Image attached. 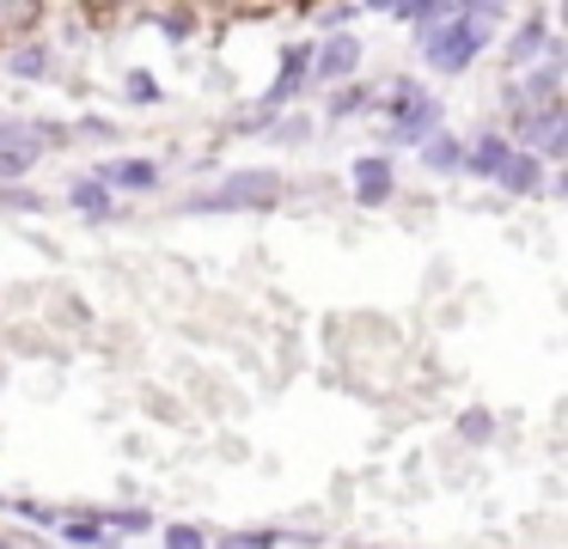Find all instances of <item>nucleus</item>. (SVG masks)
<instances>
[{
  "instance_id": "0eeeda50",
  "label": "nucleus",
  "mask_w": 568,
  "mask_h": 549,
  "mask_svg": "<svg viewBox=\"0 0 568 549\" xmlns=\"http://www.w3.org/2000/svg\"><path fill=\"white\" fill-rule=\"evenodd\" d=\"M507 153H514V146H507V134H483V141H477V146H470V153H465L470 177H495V171L507 165Z\"/></svg>"
},
{
  "instance_id": "a211bd4d",
  "label": "nucleus",
  "mask_w": 568,
  "mask_h": 549,
  "mask_svg": "<svg viewBox=\"0 0 568 549\" xmlns=\"http://www.w3.org/2000/svg\"><path fill=\"white\" fill-rule=\"evenodd\" d=\"M129 98H135V104H153V98H160V85H153L148 73H129Z\"/></svg>"
},
{
  "instance_id": "4468645a",
  "label": "nucleus",
  "mask_w": 568,
  "mask_h": 549,
  "mask_svg": "<svg viewBox=\"0 0 568 549\" xmlns=\"http://www.w3.org/2000/svg\"><path fill=\"white\" fill-rule=\"evenodd\" d=\"M74 207H87V214H111V190H104L99 177L74 183Z\"/></svg>"
},
{
  "instance_id": "4be33fe9",
  "label": "nucleus",
  "mask_w": 568,
  "mask_h": 549,
  "mask_svg": "<svg viewBox=\"0 0 568 549\" xmlns=\"http://www.w3.org/2000/svg\"><path fill=\"white\" fill-rule=\"evenodd\" d=\"M0 207H31V214H38V195H26V190H7V195H0Z\"/></svg>"
},
{
  "instance_id": "f3484780",
  "label": "nucleus",
  "mask_w": 568,
  "mask_h": 549,
  "mask_svg": "<svg viewBox=\"0 0 568 549\" xmlns=\"http://www.w3.org/2000/svg\"><path fill=\"white\" fill-rule=\"evenodd\" d=\"M165 549H209V543H202L196 525H172V531H165Z\"/></svg>"
},
{
  "instance_id": "6e6552de",
  "label": "nucleus",
  "mask_w": 568,
  "mask_h": 549,
  "mask_svg": "<svg viewBox=\"0 0 568 549\" xmlns=\"http://www.w3.org/2000/svg\"><path fill=\"white\" fill-rule=\"evenodd\" d=\"M312 68V55L306 49H287V68H282V80L270 85V92H263V110H275V104H287V98L300 92V73Z\"/></svg>"
},
{
  "instance_id": "1a4fd4ad",
  "label": "nucleus",
  "mask_w": 568,
  "mask_h": 549,
  "mask_svg": "<svg viewBox=\"0 0 568 549\" xmlns=\"http://www.w3.org/2000/svg\"><path fill=\"white\" fill-rule=\"evenodd\" d=\"M422 165H428V171H440V177H446V171H458V165H465V146H458L453 134H428V141H422Z\"/></svg>"
},
{
  "instance_id": "9d476101",
  "label": "nucleus",
  "mask_w": 568,
  "mask_h": 549,
  "mask_svg": "<svg viewBox=\"0 0 568 549\" xmlns=\"http://www.w3.org/2000/svg\"><path fill=\"white\" fill-rule=\"evenodd\" d=\"M526 134H531V141H538L544 153L556 159V153H562V146H568V129H562V110H556V104H550V110H538V116H531V129H526Z\"/></svg>"
},
{
  "instance_id": "7ed1b4c3",
  "label": "nucleus",
  "mask_w": 568,
  "mask_h": 549,
  "mask_svg": "<svg viewBox=\"0 0 568 549\" xmlns=\"http://www.w3.org/2000/svg\"><path fill=\"white\" fill-rule=\"evenodd\" d=\"M275 195H282V183H275V171H239V177H226L221 190H209V195H196L190 207H270Z\"/></svg>"
},
{
  "instance_id": "dca6fc26",
  "label": "nucleus",
  "mask_w": 568,
  "mask_h": 549,
  "mask_svg": "<svg viewBox=\"0 0 568 549\" xmlns=\"http://www.w3.org/2000/svg\"><path fill=\"white\" fill-rule=\"evenodd\" d=\"M458 434H465V439H477V446H483V439H489V409H465Z\"/></svg>"
},
{
  "instance_id": "423d86ee",
  "label": "nucleus",
  "mask_w": 568,
  "mask_h": 549,
  "mask_svg": "<svg viewBox=\"0 0 568 549\" xmlns=\"http://www.w3.org/2000/svg\"><path fill=\"white\" fill-rule=\"evenodd\" d=\"M355 202H392V159H355Z\"/></svg>"
},
{
  "instance_id": "f257e3e1",
  "label": "nucleus",
  "mask_w": 568,
  "mask_h": 549,
  "mask_svg": "<svg viewBox=\"0 0 568 549\" xmlns=\"http://www.w3.org/2000/svg\"><path fill=\"white\" fill-rule=\"evenodd\" d=\"M489 19H495V12H489V7H477V12H453V19L440 24V31H428V43H422L428 68H440V73L470 68V61H477L483 49H489Z\"/></svg>"
},
{
  "instance_id": "ddd939ff",
  "label": "nucleus",
  "mask_w": 568,
  "mask_h": 549,
  "mask_svg": "<svg viewBox=\"0 0 568 549\" xmlns=\"http://www.w3.org/2000/svg\"><path fill=\"white\" fill-rule=\"evenodd\" d=\"M550 43V31H544V19H526L514 31V61H526V55H538V49Z\"/></svg>"
},
{
  "instance_id": "aec40b11",
  "label": "nucleus",
  "mask_w": 568,
  "mask_h": 549,
  "mask_svg": "<svg viewBox=\"0 0 568 549\" xmlns=\"http://www.w3.org/2000/svg\"><path fill=\"white\" fill-rule=\"evenodd\" d=\"M19 171H31L26 153H0V177H19Z\"/></svg>"
},
{
  "instance_id": "6ab92c4d",
  "label": "nucleus",
  "mask_w": 568,
  "mask_h": 549,
  "mask_svg": "<svg viewBox=\"0 0 568 549\" xmlns=\"http://www.w3.org/2000/svg\"><path fill=\"white\" fill-rule=\"evenodd\" d=\"M190 24H196L190 12H165V37H172V43H184V37H190Z\"/></svg>"
},
{
  "instance_id": "39448f33",
  "label": "nucleus",
  "mask_w": 568,
  "mask_h": 549,
  "mask_svg": "<svg viewBox=\"0 0 568 549\" xmlns=\"http://www.w3.org/2000/svg\"><path fill=\"white\" fill-rule=\"evenodd\" d=\"M104 190H153L160 183V165L153 159H111V165L99 171Z\"/></svg>"
},
{
  "instance_id": "2eb2a0df",
  "label": "nucleus",
  "mask_w": 568,
  "mask_h": 549,
  "mask_svg": "<svg viewBox=\"0 0 568 549\" xmlns=\"http://www.w3.org/2000/svg\"><path fill=\"white\" fill-rule=\"evenodd\" d=\"M7 68H13L19 80H31V73H43V49H38V43H31V49H19V55L7 61Z\"/></svg>"
},
{
  "instance_id": "412c9836",
  "label": "nucleus",
  "mask_w": 568,
  "mask_h": 549,
  "mask_svg": "<svg viewBox=\"0 0 568 549\" xmlns=\"http://www.w3.org/2000/svg\"><path fill=\"white\" fill-rule=\"evenodd\" d=\"M116 531H148V512H116Z\"/></svg>"
},
{
  "instance_id": "9b49d317",
  "label": "nucleus",
  "mask_w": 568,
  "mask_h": 549,
  "mask_svg": "<svg viewBox=\"0 0 568 549\" xmlns=\"http://www.w3.org/2000/svg\"><path fill=\"white\" fill-rule=\"evenodd\" d=\"M556 85H562V68H556V55H550V61H544V68L526 80V85H519V104H550Z\"/></svg>"
},
{
  "instance_id": "20e7f679",
  "label": "nucleus",
  "mask_w": 568,
  "mask_h": 549,
  "mask_svg": "<svg viewBox=\"0 0 568 549\" xmlns=\"http://www.w3.org/2000/svg\"><path fill=\"white\" fill-rule=\"evenodd\" d=\"M355 68H361V37H348V31L324 37L318 55H312V73H318V80H348Z\"/></svg>"
},
{
  "instance_id": "f03ea898",
  "label": "nucleus",
  "mask_w": 568,
  "mask_h": 549,
  "mask_svg": "<svg viewBox=\"0 0 568 549\" xmlns=\"http://www.w3.org/2000/svg\"><path fill=\"white\" fill-rule=\"evenodd\" d=\"M392 104H397V122H392L397 141L422 146L428 134H440V104H434V98L422 92L416 80H397V85H392Z\"/></svg>"
},
{
  "instance_id": "f8f14e48",
  "label": "nucleus",
  "mask_w": 568,
  "mask_h": 549,
  "mask_svg": "<svg viewBox=\"0 0 568 549\" xmlns=\"http://www.w3.org/2000/svg\"><path fill=\"white\" fill-rule=\"evenodd\" d=\"M495 177H501V190H514V195H526L531 183H538V159L531 153H507V165L495 171Z\"/></svg>"
}]
</instances>
